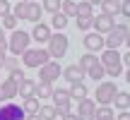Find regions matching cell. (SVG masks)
I'll return each instance as SVG.
<instances>
[{
	"label": "cell",
	"instance_id": "cell-6",
	"mask_svg": "<svg viewBox=\"0 0 130 120\" xmlns=\"http://www.w3.org/2000/svg\"><path fill=\"white\" fill-rule=\"evenodd\" d=\"M60 72H63V67H60V60H48V63H43L41 67H39V82H48V84H53L58 77H60Z\"/></svg>",
	"mask_w": 130,
	"mask_h": 120
},
{
	"label": "cell",
	"instance_id": "cell-41",
	"mask_svg": "<svg viewBox=\"0 0 130 120\" xmlns=\"http://www.w3.org/2000/svg\"><path fill=\"white\" fill-rule=\"evenodd\" d=\"M24 120H41V118H39V113H31V115H27Z\"/></svg>",
	"mask_w": 130,
	"mask_h": 120
},
{
	"label": "cell",
	"instance_id": "cell-9",
	"mask_svg": "<svg viewBox=\"0 0 130 120\" xmlns=\"http://www.w3.org/2000/svg\"><path fill=\"white\" fill-rule=\"evenodd\" d=\"M94 111H96V103H94V98H79L77 101V120H94Z\"/></svg>",
	"mask_w": 130,
	"mask_h": 120
},
{
	"label": "cell",
	"instance_id": "cell-1",
	"mask_svg": "<svg viewBox=\"0 0 130 120\" xmlns=\"http://www.w3.org/2000/svg\"><path fill=\"white\" fill-rule=\"evenodd\" d=\"M130 38V29H128V22H121V24H113V29L104 36V48H121L125 46Z\"/></svg>",
	"mask_w": 130,
	"mask_h": 120
},
{
	"label": "cell",
	"instance_id": "cell-14",
	"mask_svg": "<svg viewBox=\"0 0 130 120\" xmlns=\"http://www.w3.org/2000/svg\"><path fill=\"white\" fill-rule=\"evenodd\" d=\"M99 63H101L104 67H111V65H123V63H121V51H118V48H104Z\"/></svg>",
	"mask_w": 130,
	"mask_h": 120
},
{
	"label": "cell",
	"instance_id": "cell-39",
	"mask_svg": "<svg viewBox=\"0 0 130 120\" xmlns=\"http://www.w3.org/2000/svg\"><path fill=\"white\" fill-rule=\"evenodd\" d=\"M113 120H130V113L128 111H121L118 115H113Z\"/></svg>",
	"mask_w": 130,
	"mask_h": 120
},
{
	"label": "cell",
	"instance_id": "cell-31",
	"mask_svg": "<svg viewBox=\"0 0 130 120\" xmlns=\"http://www.w3.org/2000/svg\"><path fill=\"white\" fill-rule=\"evenodd\" d=\"M41 7H43V12H60V0H43L41 3Z\"/></svg>",
	"mask_w": 130,
	"mask_h": 120
},
{
	"label": "cell",
	"instance_id": "cell-26",
	"mask_svg": "<svg viewBox=\"0 0 130 120\" xmlns=\"http://www.w3.org/2000/svg\"><path fill=\"white\" fill-rule=\"evenodd\" d=\"M96 60H99V58H96V53H89V51H87L82 58L77 60V65H79V70H84V72H87V70L92 67L94 63H96Z\"/></svg>",
	"mask_w": 130,
	"mask_h": 120
},
{
	"label": "cell",
	"instance_id": "cell-29",
	"mask_svg": "<svg viewBox=\"0 0 130 120\" xmlns=\"http://www.w3.org/2000/svg\"><path fill=\"white\" fill-rule=\"evenodd\" d=\"M0 19H3V29H5V31H12V29H17V22H19V19L14 17L12 12L5 14V17H0Z\"/></svg>",
	"mask_w": 130,
	"mask_h": 120
},
{
	"label": "cell",
	"instance_id": "cell-34",
	"mask_svg": "<svg viewBox=\"0 0 130 120\" xmlns=\"http://www.w3.org/2000/svg\"><path fill=\"white\" fill-rule=\"evenodd\" d=\"M24 10H27V3H22V0H19V3L14 5V7L10 10V12H12L14 17H17V19H24Z\"/></svg>",
	"mask_w": 130,
	"mask_h": 120
},
{
	"label": "cell",
	"instance_id": "cell-8",
	"mask_svg": "<svg viewBox=\"0 0 130 120\" xmlns=\"http://www.w3.org/2000/svg\"><path fill=\"white\" fill-rule=\"evenodd\" d=\"M24 118H27V113H24L22 106H17L12 101H3V106H0V120H24Z\"/></svg>",
	"mask_w": 130,
	"mask_h": 120
},
{
	"label": "cell",
	"instance_id": "cell-10",
	"mask_svg": "<svg viewBox=\"0 0 130 120\" xmlns=\"http://www.w3.org/2000/svg\"><path fill=\"white\" fill-rule=\"evenodd\" d=\"M113 24H116V17H111V14H96V17L92 19V29L94 31H99V34H104V36H106L108 31H111L113 29Z\"/></svg>",
	"mask_w": 130,
	"mask_h": 120
},
{
	"label": "cell",
	"instance_id": "cell-18",
	"mask_svg": "<svg viewBox=\"0 0 130 120\" xmlns=\"http://www.w3.org/2000/svg\"><path fill=\"white\" fill-rule=\"evenodd\" d=\"M68 94H70L72 101H79V98H84L89 94V89L84 87V82H72V84H70V89H68Z\"/></svg>",
	"mask_w": 130,
	"mask_h": 120
},
{
	"label": "cell",
	"instance_id": "cell-37",
	"mask_svg": "<svg viewBox=\"0 0 130 120\" xmlns=\"http://www.w3.org/2000/svg\"><path fill=\"white\" fill-rule=\"evenodd\" d=\"M10 10H12V5H10L7 0H0V17H5V14H10Z\"/></svg>",
	"mask_w": 130,
	"mask_h": 120
},
{
	"label": "cell",
	"instance_id": "cell-15",
	"mask_svg": "<svg viewBox=\"0 0 130 120\" xmlns=\"http://www.w3.org/2000/svg\"><path fill=\"white\" fill-rule=\"evenodd\" d=\"M60 77H65L70 84H72V82H84V70H79V65L75 63V65H68V67H63Z\"/></svg>",
	"mask_w": 130,
	"mask_h": 120
},
{
	"label": "cell",
	"instance_id": "cell-22",
	"mask_svg": "<svg viewBox=\"0 0 130 120\" xmlns=\"http://www.w3.org/2000/svg\"><path fill=\"white\" fill-rule=\"evenodd\" d=\"M68 22H70V19L65 17L63 12H53V17H51V24H48V27H51V29H56V31H63V29L68 27Z\"/></svg>",
	"mask_w": 130,
	"mask_h": 120
},
{
	"label": "cell",
	"instance_id": "cell-42",
	"mask_svg": "<svg viewBox=\"0 0 130 120\" xmlns=\"http://www.w3.org/2000/svg\"><path fill=\"white\" fill-rule=\"evenodd\" d=\"M5 58H7V55H5V51H0V67H3V63H5Z\"/></svg>",
	"mask_w": 130,
	"mask_h": 120
},
{
	"label": "cell",
	"instance_id": "cell-27",
	"mask_svg": "<svg viewBox=\"0 0 130 120\" xmlns=\"http://www.w3.org/2000/svg\"><path fill=\"white\" fill-rule=\"evenodd\" d=\"M94 5L89 3V0H82V3H77V14L75 17H94Z\"/></svg>",
	"mask_w": 130,
	"mask_h": 120
},
{
	"label": "cell",
	"instance_id": "cell-35",
	"mask_svg": "<svg viewBox=\"0 0 130 120\" xmlns=\"http://www.w3.org/2000/svg\"><path fill=\"white\" fill-rule=\"evenodd\" d=\"M3 67L7 70V72H12L14 67H19V60H17V55H14V58H5V63H3Z\"/></svg>",
	"mask_w": 130,
	"mask_h": 120
},
{
	"label": "cell",
	"instance_id": "cell-7",
	"mask_svg": "<svg viewBox=\"0 0 130 120\" xmlns=\"http://www.w3.org/2000/svg\"><path fill=\"white\" fill-rule=\"evenodd\" d=\"M51 98H53V106H56L58 115H65V113H70V108H72V106H70V103H72V98H70L68 89H53Z\"/></svg>",
	"mask_w": 130,
	"mask_h": 120
},
{
	"label": "cell",
	"instance_id": "cell-36",
	"mask_svg": "<svg viewBox=\"0 0 130 120\" xmlns=\"http://www.w3.org/2000/svg\"><path fill=\"white\" fill-rule=\"evenodd\" d=\"M24 77H27V74H24V70H19V67H14L12 72H10V79H14V82H17V84L22 82Z\"/></svg>",
	"mask_w": 130,
	"mask_h": 120
},
{
	"label": "cell",
	"instance_id": "cell-46",
	"mask_svg": "<svg viewBox=\"0 0 130 120\" xmlns=\"http://www.w3.org/2000/svg\"><path fill=\"white\" fill-rule=\"evenodd\" d=\"M116 3H121V0H116Z\"/></svg>",
	"mask_w": 130,
	"mask_h": 120
},
{
	"label": "cell",
	"instance_id": "cell-12",
	"mask_svg": "<svg viewBox=\"0 0 130 120\" xmlns=\"http://www.w3.org/2000/svg\"><path fill=\"white\" fill-rule=\"evenodd\" d=\"M51 34H53V31H51V27H48V24H43V22H36L29 36H31V41H36V43H46L48 38H51Z\"/></svg>",
	"mask_w": 130,
	"mask_h": 120
},
{
	"label": "cell",
	"instance_id": "cell-3",
	"mask_svg": "<svg viewBox=\"0 0 130 120\" xmlns=\"http://www.w3.org/2000/svg\"><path fill=\"white\" fill-rule=\"evenodd\" d=\"M48 55H51L53 60H60L65 58V53H68V46H70V41H68V36H65L63 31H56V34H51V38H48Z\"/></svg>",
	"mask_w": 130,
	"mask_h": 120
},
{
	"label": "cell",
	"instance_id": "cell-28",
	"mask_svg": "<svg viewBox=\"0 0 130 120\" xmlns=\"http://www.w3.org/2000/svg\"><path fill=\"white\" fill-rule=\"evenodd\" d=\"M101 12L116 17V14H118V3H116V0H104V3H101Z\"/></svg>",
	"mask_w": 130,
	"mask_h": 120
},
{
	"label": "cell",
	"instance_id": "cell-32",
	"mask_svg": "<svg viewBox=\"0 0 130 120\" xmlns=\"http://www.w3.org/2000/svg\"><path fill=\"white\" fill-rule=\"evenodd\" d=\"M77 19V29L79 31H89V29H92V19L94 17H75Z\"/></svg>",
	"mask_w": 130,
	"mask_h": 120
},
{
	"label": "cell",
	"instance_id": "cell-25",
	"mask_svg": "<svg viewBox=\"0 0 130 120\" xmlns=\"http://www.w3.org/2000/svg\"><path fill=\"white\" fill-rule=\"evenodd\" d=\"M60 12L68 19L75 17V14H77V3H75V0H60Z\"/></svg>",
	"mask_w": 130,
	"mask_h": 120
},
{
	"label": "cell",
	"instance_id": "cell-23",
	"mask_svg": "<svg viewBox=\"0 0 130 120\" xmlns=\"http://www.w3.org/2000/svg\"><path fill=\"white\" fill-rule=\"evenodd\" d=\"M39 118H41V120H56V118H58V111H56V106L41 103V106H39Z\"/></svg>",
	"mask_w": 130,
	"mask_h": 120
},
{
	"label": "cell",
	"instance_id": "cell-16",
	"mask_svg": "<svg viewBox=\"0 0 130 120\" xmlns=\"http://www.w3.org/2000/svg\"><path fill=\"white\" fill-rule=\"evenodd\" d=\"M41 14H43V7L39 3H34V0H29L27 3V10H24V19L27 22H41Z\"/></svg>",
	"mask_w": 130,
	"mask_h": 120
},
{
	"label": "cell",
	"instance_id": "cell-13",
	"mask_svg": "<svg viewBox=\"0 0 130 120\" xmlns=\"http://www.w3.org/2000/svg\"><path fill=\"white\" fill-rule=\"evenodd\" d=\"M12 98H17V82L7 77L5 82H0V103L12 101Z\"/></svg>",
	"mask_w": 130,
	"mask_h": 120
},
{
	"label": "cell",
	"instance_id": "cell-44",
	"mask_svg": "<svg viewBox=\"0 0 130 120\" xmlns=\"http://www.w3.org/2000/svg\"><path fill=\"white\" fill-rule=\"evenodd\" d=\"M96 120H113V118H96Z\"/></svg>",
	"mask_w": 130,
	"mask_h": 120
},
{
	"label": "cell",
	"instance_id": "cell-33",
	"mask_svg": "<svg viewBox=\"0 0 130 120\" xmlns=\"http://www.w3.org/2000/svg\"><path fill=\"white\" fill-rule=\"evenodd\" d=\"M104 70H106V77H121V74L125 72L123 65H111V67H104Z\"/></svg>",
	"mask_w": 130,
	"mask_h": 120
},
{
	"label": "cell",
	"instance_id": "cell-21",
	"mask_svg": "<svg viewBox=\"0 0 130 120\" xmlns=\"http://www.w3.org/2000/svg\"><path fill=\"white\" fill-rule=\"evenodd\" d=\"M84 74H87V77H92L94 82H101V79L106 77V70H104V65H101V63L96 60V63H94V65H92V67H89V70H87Z\"/></svg>",
	"mask_w": 130,
	"mask_h": 120
},
{
	"label": "cell",
	"instance_id": "cell-19",
	"mask_svg": "<svg viewBox=\"0 0 130 120\" xmlns=\"http://www.w3.org/2000/svg\"><path fill=\"white\" fill-rule=\"evenodd\" d=\"M111 103H116V108H118V111H128V108H130V94L125 91V89H123V91L118 89Z\"/></svg>",
	"mask_w": 130,
	"mask_h": 120
},
{
	"label": "cell",
	"instance_id": "cell-17",
	"mask_svg": "<svg viewBox=\"0 0 130 120\" xmlns=\"http://www.w3.org/2000/svg\"><path fill=\"white\" fill-rule=\"evenodd\" d=\"M34 87H36V82H34V79H29V77H24L22 82L17 84V96H22V98L34 96Z\"/></svg>",
	"mask_w": 130,
	"mask_h": 120
},
{
	"label": "cell",
	"instance_id": "cell-5",
	"mask_svg": "<svg viewBox=\"0 0 130 120\" xmlns=\"http://www.w3.org/2000/svg\"><path fill=\"white\" fill-rule=\"evenodd\" d=\"M116 91H118L116 82H104L101 79V82L96 84V98H94V103H96V106H111Z\"/></svg>",
	"mask_w": 130,
	"mask_h": 120
},
{
	"label": "cell",
	"instance_id": "cell-11",
	"mask_svg": "<svg viewBox=\"0 0 130 120\" xmlns=\"http://www.w3.org/2000/svg\"><path fill=\"white\" fill-rule=\"evenodd\" d=\"M82 43H84V48H87L89 53H99V51H104V34L87 31L84 38H82Z\"/></svg>",
	"mask_w": 130,
	"mask_h": 120
},
{
	"label": "cell",
	"instance_id": "cell-4",
	"mask_svg": "<svg viewBox=\"0 0 130 120\" xmlns=\"http://www.w3.org/2000/svg\"><path fill=\"white\" fill-rule=\"evenodd\" d=\"M48 60H51V55H48L46 48H27V51L22 53V63H24V67H29V70H39L43 63H48Z\"/></svg>",
	"mask_w": 130,
	"mask_h": 120
},
{
	"label": "cell",
	"instance_id": "cell-30",
	"mask_svg": "<svg viewBox=\"0 0 130 120\" xmlns=\"http://www.w3.org/2000/svg\"><path fill=\"white\" fill-rule=\"evenodd\" d=\"M116 113H113L111 106H96V111H94V120L96 118H113Z\"/></svg>",
	"mask_w": 130,
	"mask_h": 120
},
{
	"label": "cell",
	"instance_id": "cell-40",
	"mask_svg": "<svg viewBox=\"0 0 130 120\" xmlns=\"http://www.w3.org/2000/svg\"><path fill=\"white\" fill-rule=\"evenodd\" d=\"M63 120H77V115H75V113L72 111H70V113H65V115H60Z\"/></svg>",
	"mask_w": 130,
	"mask_h": 120
},
{
	"label": "cell",
	"instance_id": "cell-45",
	"mask_svg": "<svg viewBox=\"0 0 130 120\" xmlns=\"http://www.w3.org/2000/svg\"><path fill=\"white\" fill-rule=\"evenodd\" d=\"M22 3H29V0H22Z\"/></svg>",
	"mask_w": 130,
	"mask_h": 120
},
{
	"label": "cell",
	"instance_id": "cell-20",
	"mask_svg": "<svg viewBox=\"0 0 130 120\" xmlns=\"http://www.w3.org/2000/svg\"><path fill=\"white\" fill-rule=\"evenodd\" d=\"M51 94H53V84H48V82H36V87H34V96L41 101V98H51Z\"/></svg>",
	"mask_w": 130,
	"mask_h": 120
},
{
	"label": "cell",
	"instance_id": "cell-24",
	"mask_svg": "<svg viewBox=\"0 0 130 120\" xmlns=\"http://www.w3.org/2000/svg\"><path fill=\"white\" fill-rule=\"evenodd\" d=\"M39 106H41V103H39L36 96H27V98H24V103H22V108H24V113H27V115L39 113Z\"/></svg>",
	"mask_w": 130,
	"mask_h": 120
},
{
	"label": "cell",
	"instance_id": "cell-2",
	"mask_svg": "<svg viewBox=\"0 0 130 120\" xmlns=\"http://www.w3.org/2000/svg\"><path fill=\"white\" fill-rule=\"evenodd\" d=\"M29 43H31V36H29V31H22V29H12V36L7 38V51L12 53V55H22L24 51L29 48Z\"/></svg>",
	"mask_w": 130,
	"mask_h": 120
},
{
	"label": "cell",
	"instance_id": "cell-43",
	"mask_svg": "<svg viewBox=\"0 0 130 120\" xmlns=\"http://www.w3.org/2000/svg\"><path fill=\"white\" fill-rule=\"evenodd\" d=\"M89 3H92V5H101L104 0H89Z\"/></svg>",
	"mask_w": 130,
	"mask_h": 120
},
{
	"label": "cell",
	"instance_id": "cell-38",
	"mask_svg": "<svg viewBox=\"0 0 130 120\" xmlns=\"http://www.w3.org/2000/svg\"><path fill=\"white\" fill-rule=\"evenodd\" d=\"M0 51H7V36H5L3 27H0Z\"/></svg>",
	"mask_w": 130,
	"mask_h": 120
}]
</instances>
